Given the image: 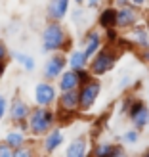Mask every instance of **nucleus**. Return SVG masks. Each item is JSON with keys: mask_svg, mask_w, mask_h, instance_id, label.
<instances>
[{"mask_svg": "<svg viewBox=\"0 0 149 157\" xmlns=\"http://www.w3.org/2000/svg\"><path fill=\"white\" fill-rule=\"evenodd\" d=\"M113 150H115V146H113L111 142H99V144L92 150V153H94V157H107Z\"/></svg>", "mask_w": 149, "mask_h": 157, "instance_id": "nucleus-21", "label": "nucleus"}, {"mask_svg": "<svg viewBox=\"0 0 149 157\" xmlns=\"http://www.w3.org/2000/svg\"><path fill=\"white\" fill-rule=\"evenodd\" d=\"M58 109L61 111H78V88L75 90H65L59 94L58 100Z\"/></svg>", "mask_w": 149, "mask_h": 157, "instance_id": "nucleus-10", "label": "nucleus"}, {"mask_svg": "<svg viewBox=\"0 0 149 157\" xmlns=\"http://www.w3.org/2000/svg\"><path fill=\"white\" fill-rule=\"evenodd\" d=\"M119 31H117V27H111V29H105V40L107 44H115L117 40H119Z\"/></svg>", "mask_w": 149, "mask_h": 157, "instance_id": "nucleus-25", "label": "nucleus"}, {"mask_svg": "<svg viewBox=\"0 0 149 157\" xmlns=\"http://www.w3.org/2000/svg\"><path fill=\"white\" fill-rule=\"evenodd\" d=\"M122 142L124 144H136L138 142V140H140V132L136 130V128H132V130H126V132H124V134H122Z\"/></svg>", "mask_w": 149, "mask_h": 157, "instance_id": "nucleus-22", "label": "nucleus"}, {"mask_svg": "<svg viewBox=\"0 0 149 157\" xmlns=\"http://www.w3.org/2000/svg\"><path fill=\"white\" fill-rule=\"evenodd\" d=\"M113 2H115V8H121V6L130 4V0H113Z\"/></svg>", "mask_w": 149, "mask_h": 157, "instance_id": "nucleus-31", "label": "nucleus"}, {"mask_svg": "<svg viewBox=\"0 0 149 157\" xmlns=\"http://www.w3.org/2000/svg\"><path fill=\"white\" fill-rule=\"evenodd\" d=\"M76 75H78V82H80V86H84L86 82H90L92 81V73H90V69H76Z\"/></svg>", "mask_w": 149, "mask_h": 157, "instance_id": "nucleus-24", "label": "nucleus"}, {"mask_svg": "<svg viewBox=\"0 0 149 157\" xmlns=\"http://www.w3.org/2000/svg\"><path fill=\"white\" fill-rule=\"evenodd\" d=\"M69 12V0H50L46 6V17L50 21H61Z\"/></svg>", "mask_w": 149, "mask_h": 157, "instance_id": "nucleus-9", "label": "nucleus"}, {"mask_svg": "<svg viewBox=\"0 0 149 157\" xmlns=\"http://www.w3.org/2000/svg\"><path fill=\"white\" fill-rule=\"evenodd\" d=\"M56 100H58V92H56V86H54L50 81L38 82L35 86V101H36V105L50 107Z\"/></svg>", "mask_w": 149, "mask_h": 157, "instance_id": "nucleus-8", "label": "nucleus"}, {"mask_svg": "<svg viewBox=\"0 0 149 157\" xmlns=\"http://www.w3.org/2000/svg\"><path fill=\"white\" fill-rule=\"evenodd\" d=\"M12 157H35V150H33V147H27V146L15 147Z\"/></svg>", "mask_w": 149, "mask_h": 157, "instance_id": "nucleus-23", "label": "nucleus"}, {"mask_svg": "<svg viewBox=\"0 0 149 157\" xmlns=\"http://www.w3.org/2000/svg\"><path fill=\"white\" fill-rule=\"evenodd\" d=\"M58 81H59V84H58V86H59V92L80 88V82H78V75H76L75 69H71V71H63Z\"/></svg>", "mask_w": 149, "mask_h": 157, "instance_id": "nucleus-15", "label": "nucleus"}, {"mask_svg": "<svg viewBox=\"0 0 149 157\" xmlns=\"http://www.w3.org/2000/svg\"><path fill=\"white\" fill-rule=\"evenodd\" d=\"M107 157H126V153H124V150H122L121 146H115V150L109 153Z\"/></svg>", "mask_w": 149, "mask_h": 157, "instance_id": "nucleus-28", "label": "nucleus"}, {"mask_svg": "<svg viewBox=\"0 0 149 157\" xmlns=\"http://www.w3.org/2000/svg\"><path fill=\"white\" fill-rule=\"evenodd\" d=\"M119 54H121V50L117 48V44H107L105 42V46H101V48L94 54V58L90 61V73H92V77H103V75H107L117 65Z\"/></svg>", "mask_w": 149, "mask_h": 157, "instance_id": "nucleus-1", "label": "nucleus"}, {"mask_svg": "<svg viewBox=\"0 0 149 157\" xmlns=\"http://www.w3.org/2000/svg\"><path fill=\"white\" fill-rule=\"evenodd\" d=\"M84 42H86L84 54H86V58H88V61H90V58H94V54L101 48V42H103V40H101V35L98 33V31L92 29V31H88V33H86Z\"/></svg>", "mask_w": 149, "mask_h": 157, "instance_id": "nucleus-13", "label": "nucleus"}, {"mask_svg": "<svg viewBox=\"0 0 149 157\" xmlns=\"http://www.w3.org/2000/svg\"><path fill=\"white\" fill-rule=\"evenodd\" d=\"M145 29H147V33H149V19H147V23H145Z\"/></svg>", "mask_w": 149, "mask_h": 157, "instance_id": "nucleus-34", "label": "nucleus"}, {"mask_svg": "<svg viewBox=\"0 0 149 157\" xmlns=\"http://www.w3.org/2000/svg\"><path fill=\"white\" fill-rule=\"evenodd\" d=\"M63 138H65V136H63V132H61V128H52L48 134L44 136V142H42L44 151L48 153V155L54 153L61 144H63Z\"/></svg>", "mask_w": 149, "mask_h": 157, "instance_id": "nucleus-12", "label": "nucleus"}, {"mask_svg": "<svg viewBox=\"0 0 149 157\" xmlns=\"http://www.w3.org/2000/svg\"><path fill=\"white\" fill-rule=\"evenodd\" d=\"M31 113V105L27 104L25 100H21V98H13L12 100V105H10V117H12V121L13 123H17V121H25L27 117Z\"/></svg>", "mask_w": 149, "mask_h": 157, "instance_id": "nucleus-11", "label": "nucleus"}, {"mask_svg": "<svg viewBox=\"0 0 149 157\" xmlns=\"http://www.w3.org/2000/svg\"><path fill=\"white\" fill-rule=\"evenodd\" d=\"M6 109H8V101H6V98L0 94V121L4 119V115H6Z\"/></svg>", "mask_w": 149, "mask_h": 157, "instance_id": "nucleus-27", "label": "nucleus"}, {"mask_svg": "<svg viewBox=\"0 0 149 157\" xmlns=\"http://www.w3.org/2000/svg\"><path fill=\"white\" fill-rule=\"evenodd\" d=\"M67 33L61 21H48L42 31V50L44 52H61L67 42Z\"/></svg>", "mask_w": 149, "mask_h": 157, "instance_id": "nucleus-3", "label": "nucleus"}, {"mask_svg": "<svg viewBox=\"0 0 149 157\" xmlns=\"http://www.w3.org/2000/svg\"><path fill=\"white\" fill-rule=\"evenodd\" d=\"M27 121H29V132L35 138L46 136L52 130V127L56 124V113L50 111L48 107L36 105V107H31V113L27 117Z\"/></svg>", "mask_w": 149, "mask_h": 157, "instance_id": "nucleus-2", "label": "nucleus"}, {"mask_svg": "<svg viewBox=\"0 0 149 157\" xmlns=\"http://www.w3.org/2000/svg\"><path fill=\"white\" fill-rule=\"evenodd\" d=\"M13 59L19 61V63L25 67V71H33V69L36 67L35 59L31 58V56H27V54H23V52H13Z\"/></svg>", "mask_w": 149, "mask_h": 157, "instance_id": "nucleus-20", "label": "nucleus"}, {"mask_svg": "<svg viewBox=\"0 0 149 157\" xmlns=\"http://www.w3.org/2000/svg\"><path fill=\"white\" fill-rule=\"evenodd\" d=\"M130 4H134L136 8H142V6L147 4V0H130Z\"/></svg>", "mask_w": 149, "mask_h": 157, "instance_id": "nucleus-30", "label": "nucleus"}, {"mask_svg": "<svg viewBox=\"0 0 149 157\" xmlns=\"http://www.w3.org/2000/svg\"><path fill=\"white\" fill-rule=\"evenodd\" d=\"M86 150H88V140H86V136H78L69 144L65 157H84Z\"/></svg>", "mask_w": 149, "mask_h": 157, "instance_id": "nucleus-16", "label": "nucleus"}, {"mask_svg": "<svg viewBox=\"0 0 149 157\" xmlns=\"http://www.w3.org/2000/svg\"><path fill=\"white\" fill-rule=\"evenodd\" d=\"M13 155V147L8 146L6 142H0V157H12Z\"/></svg>", "mask_w": 149, "mask_h": 157, "instance_id": "nucleus-26", "label": "nucleus"}, {"mask_svg": "<svg viewBox=\"0 0 149 157\" xmlns=\"http://www.w3.org/2000/svg\"><path fill=\"white\" fill-rule=\"evenodd\" d=\"M4 142H6L8 146H12L13 150H15V147L25 146V142H27V134H25L23 130H19V128H13V130H10V132L6 134Z\"/></svg>", "mask_w": 149, "mask_h": 157, "instance_id": "nucleus-18", "label": "nucleus"}, {"mask_svg": "<svg viewBox=\"0 0 149 157\" xmlns=\"http://www.w3.org/2000/svg\"><path fill=\"white\" fill-rule=\"evenodd\" d=\"M6 58H8V48H6L4 42H0V63L6 61Z\"/></svg>", "mask_w": 149, "mask_h": 157, "instance_id": "nucleus-29", "label": "nucleus"}, {"mask_svg": "<svg viewBox=\"0 0 149 157\" xmlns=\"http://www.w3.org/2000/svg\"><path fill=\"white\" fill-rule=\"evenodd\" d=\"M67 63L71 65V69H82V67H86V63H88V58H86V54H84V50H73L71 52V56H69V59H67Z\"/></svg>", "mask_w": 149, "mask_h": 157, "instance_id": "nucleus-19", "label": "nucleus"}, {"mask_svg": "<svg viewBox=\"0 0 149 157\" xmlns=\"http://www.w3.org/2000/svg\"><path fill=\"white\" fill-rule=\"evenodd\" d=\"M140 10L134 4H126V6H121L117 8V29H132L134 25H138L140 21Z\"/></svg>", "mask_w": 149, "mask_h": 157, "instance_id": "nucleus-7", "label": "nucleus"}, {"mask_svg": "<svg viewBox=\"0 0 149 157\" xmlns=\"http://www.w3.org/2000/svg\"><path fill=\"white\" fill-rule=\"evenodd\" d=\"M75 2H76V4H84V2H86V0H75Z\"/></svg>", "mask_w": 149, "mask_h": 157, "instance_id": "nucleus-33", "label": "nucleus"}, {"mask_svg": "<svg viewBox=\"0 0 149 157\" xmlns=\"http://www.w3.org/2000/svg\"><path fill=\"white\" fill-rule=\"evenodd\" d=\"M67 65V58L63 56V52H54V56H50L48 59H46L44 63V78L46 81H56V78L61 77V73H63V69Z\"/></svg>", "mask_w": 149, "mask_h": 157, "instance_id": "nucleus-6", "label": "nucleus"}, {"mask_svg": "<svg viewBox=\"0 0 149 157\" xmlns=\"http://www.w3.org/2000/svg\"><path fill=\"white\" fill-rule=\"evenodd\" d=\"M130 38L132 42H134V46H140V48H149V33L147 29L142 27V25H134L130 29Z\"/></svg>", "mask_w": 149, "mask_h": 157, "instance_id": "nucleus-17", "label": "nucleus"}, {"mask_svg": "<svg viewBox=\"0 0 149 157\" xmlns=\"http://www.w3.org/2000/svg\"><path fill=\"white\" fill-rule=\"evenodd\" d=\"M98 25L101 29H111V27H117V8L115 6H107L99 12L98 15Z\"/></svg>", "mask_w": 149, "mask_h": 157, "instance_id": "nucleus-14", "label": "nucleus"}, {"mask_svg": "<svg viewBox=\"0 0 149 157\" xmlns=\"http://www.w3.org/2000/svg\"><path fill=\"white\" fill-rule=\"evenodd\" d=\"M101 0H86V4H88V8H98Z\"/></svg>", "mask_w": 149, "mask_h": 157, "instance_id": "nucleus-32", "label": "nucleus"}, {"mask_svg": "<svg viewBox=\"0 0 149 157\" xmlns=\"http://www.w3.org/2000/svg\"><path fill=\"white\" fill-rule=\"evenodd\" d=\"M99 92H101V82L94 81V78L84 86H80L78 88V111H90L96 104Z\"/></svg>", "mask_w": 149, "mask_h": 157, "instance_id": "nucleus-4", "label": "nucleus"}, {"mask_svg": "<svg viewBox=\"0 0 149 157\" xmlns=\"http://www.w3.org/2000/svg\"><path fill=\"white\" fill-rule=\"evenodd\" d=\"M143 157H149V150H147V151H145V153H143Z\"/></svg>", "mask_w": 149, "mask_h": 157, "instance_id": "nucleus-35", "label": "nucleus"}, {"mask_svg": "<svg viewBox=\"0 0 149 157\" xmlns=\"http://www.w3.org/2000/svg\"><path fill=\"white\" fill-rule=\"evenodd\" d=\"M128 117H130V121H132L136 130L145 128L149 124V107H147V104L143 100L134 98V101H132V105L128 109Z\"/></svg>", "mask_w": 149, "mask_h": 157, "instance_id": "nucleus-5", "label": "nucleus"}]
</instances>
